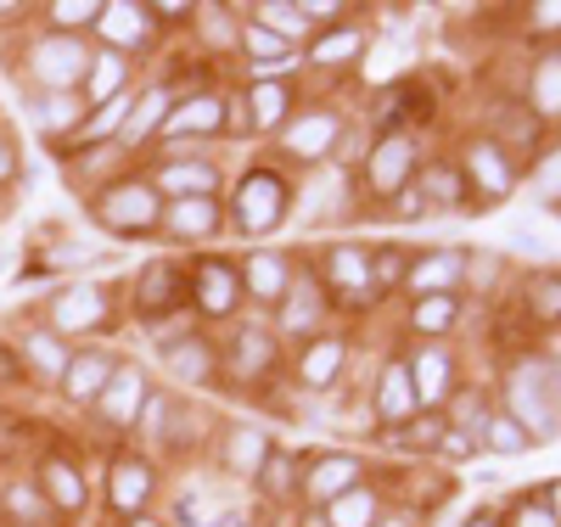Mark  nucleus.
Returning a JSON list of instances; mask_svg holds the SVG:
<instances>
[{"label":"nucleus","instance_id":"nucleus-36","mask_svg":"<svg viewBox=\"0 0 561 527\" xmlns=\"http://www.w3.org/2000/svg\"><path fill=\"white\" fill-rule=\"evenodd\" d=\"M264 365H270V337H264V331H242V337H237V370L259 376Z\"/></svg>","mask_w":561,"mask_h":527},{"label":"nucleus","instance_id":"nucleus-23","mask_svg":"<svg viewBox=\"0 0 561 527\" xmlns=\"http://www.w3.org/2000/svg\"><path fill=\"white\" fill-rule=\"evenodd\" d=\"M248 286H253V298L275 303L280 293H287V264H280L275 253H253L248 259Z\"/></svg>","mask_w":561,"mask_h":527},{"label":"nucleus","instance_id":"nucleus-17","mask_svg":"<svg viewBox=\"0 0 561 527\" xmlns=\"http://www.w3.org/2000/svg\"><path fill=\"white\" fill-rule=\"evenodd\" d=\"M158 185L169 191V197H208V191H214V169L208 163H174V169H163L158 174Z\"/></svg>","mask_w":561,"mask_h":527},{"label":"nucleus","instance_id":"nucleus-56","mask_svg":"<svg viewBox=\"0 0 561 527\" xmlns=\"http://www.w3.org/2000/svg\"><path fill=\"white\" fill-rule=\"evenodd\" d=\"M550 516H556V527H561V489H556V511H550Z\"/></svg>","mask_w":561,"mask_h":527},{"label":"nucleus","instance_id":"nucleus-5","mask_svg":"<svg viewBox=\"0 0 561 527\" xmlns=\"http://www.w3.org/2000/svg\"><path fill=\"white\" fill-rule=\"evenodd\" d=\"M180 527H248V511L230 489H192L180 500Z\"/></svg>","mask_w":561,"mask_h":527},{"label":"nucleus","instance_id":"nucleus-30","mask_svg":"<svg viewBox=\"0 0 561 527\" xmlns=\"http://www.w3.org/2000/svg\"><path fill=\"white\" fill-rule=\"evenodd\" d=\"M534 107L539 113H561V57H545L534 68Z\"/></svg>","mask_w":561,"mask_h":527},{"label":"nucleus","instance_id":"nucleus-34","mask_svg":"<svg viewBox=\"0 0 561 527\" xmlns=\"http://www.w3.org/2000/svg\"><path fill=\"white\" fill-rule=\"evenodd\" d=\"M124 73H129V68H124V57H113V51H107V57L90 62V90H96L102 102H113V95L124 90Z\"/></svg>","mask_w":561,"mask_h":527},{"label":"nucleus","instance_id":"nucleus-39","mask_svg":"<svg viewBox=\"0 0 561 527\" xmlns=\"http://www.w3.org/2000/svg\"><path fill=\"white\" fill-rule=\"evenodd\" d=\"M320 320V293H314V280H298V298L287 303V331H304Z\"/></svg>","mask_w":561,"mask_h":527},{"label":"nucleus","instance_id":"nucleus-21","mask_svg":"<svg viewBox=\"0 0 561 527\" xmlns=\"http://www.w3.org/2000/svg\"><path fill=\"white\" fill-rule=\"evenodd\" d=\"M466 158H472V174L483 180V191H489V197H505V191H511V163H505V152L494 147V140L472 147Z\"/></svg>","mask_w":561,"mask_h":527},{"label":"nucleus","instance_id":"nucleus-19","mask_svg":"<svg viewBox=\"0 0 561 527\" xmlns=\"http://www.w3.org/2000/svg\"><path fill=\"white\" fill-rule=\"evenodd\" d=\"M147 489H152V471L140 466V460H124V466L113 471V505H118L124 516H135V511H140Z\"/></svg>","mask_w":561,"mask_h":527},{"label":"nucleus","instance_id":"nucleus-49","mask_svg":"<svg viewBox=\"0 0 561 527\" xmlns=\"http://www.w3.org/2000/svg\"><path fill=\"white\" fill-rule=\"evenodd\" d=\"M427 191H433L438 203H455V197H460V185H455V174H444V169H433V174H427Z\"/></svg>","mask_w":561,"mask_h":527},{"label":"nucleus","instance_id":"nucleus-50","mask_svg":"<svg viewBox=\"0 0 561 527\" xmlns=\"http://www.w3.org/2000/svg\"><path fill=\"white\" fill-rule=\"evenodd\" d=\"M399 275H404V259H399V253H382L377 264H370V280H382V286L399 280Z\"/></svg>","mask_w":561,"mask_h":527},{"label":"nucleus","instance_id":"nucleus-60","mask_svg":"<svg viewBox=\"0 0 561 527\" xmlns=\"http://www.w3.org/2000/svg\"><path fill=\"white\" fill-rule=\"evenodd\" d=\"M388 527H399V522H388Z\"/></svg>","mask_w":561,"mask_h":527},{"label":"nucleus","instance_id":"nucleus-7","mask_svg":"<svg viewBox=\"0 0 561 527\" xmlns=\"http://www.w3.org/2000/svg\"><path fill=\"white\" fill-rule=\"evenodd\" d=\"M107 314V298L96 293V286H68V293L51 303V320L62 331H84V325H96Z\"/></svg>","mask_w":561,"mask_h":527},{"label":"nucleus","instance_id":"nucleus-40","mask_svg":"<svg viewBox=\"0 0 561 527\" xmlns=\"http://www.w3.org/2000/svg\"><path fill=\"white\" fill-rule=\"evenodd\" d=\"M528 303H534V314L556 320V314H561V275H539V280L528 286Z\"/></svg>","mask_w":561,"mask_h":527},{"label":"nucleus","instance_id":"nucleus-11","mask_svg":"<svg viewBox=\"0 0 561 527\" xmlns=\"http://www.w3.org/2000/svg\"><path fill=\"white\" fill-rule=\"evenodd\" d=\"M62 376H68V399H96L113 381V359L107 354H73Z\"/></svg>","mask_w":561,"mask_h":527},{"label":"nucleus","instance_id":"nucleus-9","mask_svg":"<svg viewBox=\"0 0 561 527\" xmlns=\"http://www.w3.org/2000/svg\"><path fill=\"white\" fill-rule=\"evenodd\" d=\"M197 303H203V314H230L237 309V270H225L219 259H208L197 270Z\"/></svg>","mask_w":561,"mask_h":527},{"label":"nucleus","instance_id":"nucleus-59","mask_svg":"<svg viewBox=\"0 0 561 527\" xmlns=\"http://www.w3.org/2000/svg\"><path fill=\"white\" fill-rule=\"evenodd\" d=\"M129 527H158V522H129Z\"/></svg>","mask_w":561,"mask_h":527},{"label":"nucleus","instance_id":"nucleus-22","mask_svg":"<svg viewBox=\"0 0 561 527\" xmlns=\"http://www.w3.org/2000/svg\"><path fill=\"white\" fill-rule=\"evenodd\" d=\"M377 404H382V421H404V415L415 410V388H410V370H404V365H388V370H382Z\"/></svg>","mask_w":561,"mask_h":527},{"label":"nucleus","instance_id":"nucleus-32","mask_svg":"<svg viewBox=\"0 0 561 527\" xmlns=\"http://www.w3.org/2000/svg\"><path fill=\"white\" fill-rule=\"evenodd\" d=\"M79 124V107H73V95H62V90H51L39 102V129L45 135H62V129H73Z\"/></svg>","mask_w":561,"mask_h":527},{"label":"nucleus","instance_id":"nucleus-46","mask_svg":"<svg viewBox=\"0 0 561 527\" xmlns=\"http://www.w3.org/2000/svg\"><path fill=\"white\" fill-rule=\"evenodd\" d=\"M539 197H561V152L539 163Z\"/></svg>","mask_w":561,"mask_h":527},{"label":"nucleus","instance_id":"nucleus-26","mask_svg":"<svg viewBox=\"0 0 561 527\" xmlns=\"http://www.w3.org/2000/svg\"><path fill=\"white\" fill-rule=\"evenodd\" d=\"M332 280H343V293L365 298V293H370V264H365L354 248H332Z\"/></svg>","mask_w":561,"mask_h":527},{"label":"nucleus","instance_id":"nucleus-25","mask_svg":"<svg viewBox=\"0 0 561 527\" xmlns=\"http://www.w3.org/2000/svg\"><path fill=\"white\" fill-rule=\"evenodd\" d=\"M169 365H174V376H185V381H203V376L214 370V354L203 348V337H180V343L169 348Z\"/></svg>","mask_w":561,"mask_h":527},{"label":"nucleus","instance_id":"nucleus-45","mask_svg":"<svg viewBox=\"0 0 561 527\" xmlns=\"http://www.w3.org/2000/svg\"><path fill=\"white\" fill-rule=\"evenodd\" d=\"M124 113H129V95H113V102H102V118L90 124V135H107V129H118V124H124Z\"/></svg>","mask_w":561,"mask_h":527},{"label":"nucleus","instance_id":"nucleus-52","mask_svg":"<svg viewBox=\"0 0 561 527\" xmlns=\"http://www.w3.org/2000/svg\"><path fill=\"white\" fill-rule=\"evenodd\" d=\"M534 18H539V28H561V7H534Z\"/></svg>","mask_w":561,"mask_h":527},{"label":"nucleus","instance_id":"nucleus-42","mask_svg":"<svg viewBox=\"0 0 561 527\" xmlns=\"http://www.w3.org/2000/svg\"><path fill=\"white\" fill-rule=\"evenodd\" d=\"M259 18L270 23V34L280 39V34H298L304 28V12L298 7H259Z\"/></svg>","mask_w":561,"mask_h":527},{"label":"nucleus","instance_id":"nucleus-3","mask_svg":"<svg viewBox=\"0 0 561 527\" xmlns=\"http://www.w3.org/2000/svg\"><path fill=\"white\" fill-rule=\"evenodd\" d=\"M280 214H287V185H280V174L253 169V174L242 180V191H237V225L259 236V230L280 225Z\"/></svg>","mask_w":561,"mask_h":527},{"label":"nucleus","instance_id":"nucleus-48","mask_svg":"<svg viewBox=\"0 0 561 527\" xmlns=\"http://www.w3.org/2000/svg\"><path fill=\"white\" fill-rule=\"evenodd\" d=\"M57 23H84V18H102V7H90V0H73V7H51Z\"/></svg>","mask_w":561,"mask_h":527},{"label":"nucleus","instance_id":"nucleus-29","mask_svg":"<svg viewBox=\"0 0 561 527\" xmlns=\"http://www.w3.org/2000/svg\"><path fill=\"white\" fill-rule=\"evenodd\" d=\"M169 303H174V270L169 264H152L147 275H140V309H147V314L158 309L163 314Z\"/></svg>","mask_w":561,"mask_h":527},{"label":"nucleus","instance_id":"nucleus-35","mask_svg":"<svg viewBox=\"0 0 561 527\" xmlns=\"http://www.w3.org/2000/svg\"><path fill=\"white\" fill-rule=\"evenodd\" d=\"M28 343V354H34V365L45 370V376H62L68 370V348L57 343V337H45V331H34V337H23Z\"/></svg>","mask_w":561,"mask_h":527},{"label":"nucleus","instance_id":"nucleus-10","mask_svg":"<svg viewBox=\"0 0 561 527\" xmlns=\"http://www.w3.org/2000/svg\"><path fill=\"white\" fill-rule=\"evenodd\" d=\"M410 158H415L410 140H404V135H388L382 147L370 152V185H377V191H399L404 174H410Z\"/></svg>","mask_w":561,"mask_h":527},{"label":"nucleus","instance_id":"nucleus-28","mask_svg":"<svg viewBox=\"0 0 561 527\" xmlns=\"http://www.w3.org/2000/svg\"><path fill=\"white\" fill-rule=\"evenodd\" d=\"M140 18H147L140 7H102V34L118 39V45H135L140 34H147V23H140Z\"/></svg>","mask_w":561,"mask_h":527},{"label":"nucleus","instance_id":"nucleus-37","mask_svg":"<svg viewBox=\"0 0 561 527\" xmlns=\"http://www.w3.org/2000/svg\"><path fill=\"white\" fill-rule=\"evenodd\" d=\"M449 320H455V298L449 293H433V298L415 303V325L421 331H449Z\"/></svg>","mask_w":561,"mask_h":527},{"label":"nucleus","instance_id":"nucleus-54","mask_svg":"<svg viewBox=\"0 0 561 527\" xmlns=\"http://www.w3.org/2000/svg\"><path fill=\"white\" fill-rule=\"evenodd\" d=\"M0 174H12V147L0 140Z\"/></svg>","mask_w":561,"mask_h":527},{"label":"nucleus","instance_id":"nucleus-13","mask_svg":"<svg viewBox=\"0 0 561 527\" xmlns=\"http://www.w3.org/2000/svg\"><path fill=\"white\" fill-rule=\"evenodd\" d=\"M270 460V444L259 426H237L230 433V449H225V471H237V477H259V466Z\"/></svg>","mask_w":561,"mask_h":527},{"label":"nucleus","instance_id":"nucleus-2","mask_svg":"<svg viewBox=\"0 0 561 527\" xmlns=\"http://www.w3.org/2000/svg\"><path fill=\"white\" fill-rule=\"evenodd\" d=\"M96 219L107 230H118V236H140V230H152L163 219V208H158V191L152 185H113V191H102Z\"/></svg>","mask_w":561,"mask_h":527},{"label":"nucleus","instance_id":"nucleus-4","mask_svg":"<svg viewBox=\"0 0 561 527\" xmlns=\"http://www.w3.org/2000/svg\"><path fill=\"white\" fill-rule=\"evenodd\" d=\"M28 68L51 84V90H62L68 95V84H79L84 73H90V51L73 39V34H45L39 45H34V57H28Z\"/></svg>","mask_w":561,"mask_h":527},{"label":"nucleus","instance_id":"nucleus-33","mask_svg":"<svg viewBox=\"0 0 561 527\" xmlns=\"http://www.w3.org/2000/svg\"><path fill=\"white\" fill-rule=\"evenodd\" d=\"M483 426H489L483 444H489L494 455H523V449H528V433H523V426L511 421V415H494V421H483Z\"/></svg>","mask_w":561,"mask_h":527},{"label":"nucleus","instance_id":"nucleus-27","mask_svg":"<svg viewBox=\"0 0 561 527\" xmlns=\"http://www.w3.org/2000/svg\"><path fill=\"white\" fill-rule=\"evenodd\" d=\"M370 516H377V500L348 489L343 500H332V511H325V527H370Z\"/></svg>","mask_w":561,"mask_h":527},{"label":"nucleus","instance_id":"nucleus-1","mask_svg":"<svg viewBox=\"0 0 561 527\" xmlns=\"http://www.w3.org/2000/svg\"><path fill=\"white\" fill-rule=\"evenodd\" d=\"M550 393H561V381H550L545 376V365H523L517 376H511V421L517 426H528L534 438H556V404H550Z\"/></svg>","mask_w":561,"mask_h":527},{"label":"nucleus","instance_id":"nucleus-44","mask_svg":"<svg viewBox=\"0 0 561 527\" xmlns=\"http://www.w3.org/2000/svg\"><path fill=\"white\" fill-rule=\"evenodd\" d=\"M259 471H270V477H264V489H270L275 500H280V494H287V489H293V477H287L293 466H287V460H280V455H270V460H264Z\"/></svg>","mask_w":561,"mask_h":527},{"label":"nucleus","instance_id":"nucleus-55","mask_svg":"<svg viewBox=\"0 0 561 527\" xmlns=\"http://www.w3.org/2000/svg\"><path fill=\"white\" fill-rule=\"evenodd\" d=\"M466 527H494V516H472V522H466Z\"/></svg>","mask_w":561,"mask_h":527},{"label":"nucleus","instance_id":"nucleus-6","mask_svg":"<svg viewBox=\"0 0 561 527\" xmlns=\"http://www.w3.org/2000/svg\"><path fill=\"white\" fill-rule=\"evenodd\" d=\"M140 404H147V381H140V370L118 365V370H113V381L102 388V410H107V421L129 426V421L140 415Z\"/></svg>","mask_w":561,"mask_h":527},{"label":"nucleus","instance_id":"nucleus-18","mask_svg":"<svg viewBox=\"0 0 561 527\" xmlns=\"http://www.w3.org/2000/svg\"><path fill=\"white\" fill-rule=\"evenodd\" d=\"M337 370H343V337H320L304 354V381H309V388H332Z\"/></svg>","mask_w":561,"mask_h":527},{"label":"nucleus","instance_id":"nucleus-16","mask_svg":"<svg viewBox=\"0 0 561 527\" xmlns=\"http://www.w3.org/2000/svg\"><path fill=\"white\" fill-rule=\"evenodd\" d=\"M354 477H359V466H354L348 455L320 460V466H314V477H309V494H314V500H343V494L354 489Z\"/></svg>","mask_w":561,"mask_h":527},{"label":"nucleus","instance_id":"nucleus-12","mask_svg":"<svg viewBox=\"0 0 561 527\" xmlns=\"http://www.w3.org/2000/svg\"><path fill=\"white\" fill-rule=\"evenodd\" d=\"M225 124V107L214 102V95H192L180 113L163 118V135H214Z\"/></svg>","mask_w":561,"mask_h":527},{"label":"nucleus","instance_id":"nucleus-57","mask_svg":"<svg viewBox=\"0 0 561 527\" xmlns=\"http://www.w3.org/2000/svg\"><path fill=\"white\" fill-rule=\"evenodd\" d=\"M304 527H325V516H309V522H304Z\"/></svg>","mask_w":561,"mask_h":527},{"label":"nucleus","instance_id":"nucleus-8","mask_svg":"<svg viewBox=\"0 0 561 527\" xmlns=\"http://www.w3.org/2000/svg\"><path fill=\"white\" fill-rule=\"evenodd\" d=\"M287 147L298 152V158H325L337 147V113H309V118H298L293 129H287Z\"/></svg>","mask_w":561,"mask_h":527},{"label":"nucleus","instance_id":"nucleus-47","mask_svg":"<svg viewBox=\"0 0 561 527\" xmlns=\"http://www.w3.org/2000/svg\"><path fill=\"white\" fill-rule=\"evenodd\" d=\"M242 39H248V51H259V57H275V51H280V39H275L270 28H253V23L242 28Z\"/></svg>","mask_w":561,"mask_h":527},{"label":"nucleus","instance_id":"nucleus-58","mask_svg":"<svg viewBox=\"0 0 561 527\" xmlns=\"http://www.w3.org/2000/svg\"><path fill=\"white\" fill-rule=\"evenodd\" d=\"M0 270H7V242H0Z\"/></svg>","mask_w":561,"mask_h":527},{"label":"nucleus","instance_id":"nucleus-31","mask_svg":"<svg viewBox=\"0 0 561 527\" xmlns=\"http://www.w3.org/2000/svg\"><path fill=\"white\" fill-rule=\"evenodd\" d=\"M163 113H169V95H163V90H147V95L135 102V118H124V135H129V140L152 135V124H163Z\"/></svg>","mask_w":561,"mask_h":527},{"label":"nucleus","instance_id":"nucleus-38","mask_svg":"<svg viewBox=\"0 0 561 527\" xmlns=\"http://www.w3.org/2000/svg\"><path fill=\"white\" fill-rule=\"evenodd\" d=\"M280 113H287V90H280V84H259L253 90V124L270 129V124H280Z\"/></svg>","mask_w":561,"mask_h":527},{"label":"nucleus","instance_id":"nucleus-43","mask_svg":"<svg viewBox=\"0 0 561 527\" xmlns=\"http://www.w3.org/2000/svg\"><path fill=\"white\" fill-rule=\"evenodd\" d=\"M7 505H12L23 522H45V511H51V505H39V494H34V489H23V483L7 494Z\"/></svg>","mask_w":561,"mask_h":527},{"label":"nucleus","instance_id":"nucleus-51","mask_svg":"<svg viewBox=\"0 0 561 527\" xmlns=\"http://www.w3.org/2000/svg\"><path fill=\"white\" fill-rule=\"evenodd\" d=\"M517 527H556V516H550V511H545V505H528V511H523V522H517Z\"/></svg>","mask_w":561,"mask_h":527},{"label":"nucleus","instance_id":"nucleus-20","mask_svg":"<svg viewBox=\"0 0 561 527\" xmlns=\"http://www.w3.org/2000/svg\"><path fill=\"white\" fill-rule=\"evenodd\" d=\"M45 494H51V511H79L84 505V483L68 460H45Z\"/></svg>","mask_w":561,"mask_h":527},{"label":"nucleus","instance_id":"nucleus-53","mask_svg":"<svg viewBox=\"0 0 561 527\" xmlns=\"http://www.w3.org/2000/svg\"><path fill=\"white\" fill-rule=\"evenodd\" d=\"M444 449L449 455H466V449H472V438H466V433H444Z\"/></svg>","mask_w":561,"mask_h":527},{"label":"nucleus","instance_id":"nucleus-24","mask_svg":"<svg viewBox=\"0 0 561 527\" xmlns=\"http://www.w3.org/2000/svg\"><path fill=\"white\" fill-rule=\"evenodd\" d=\"M455 275H460V259H455V253H438V259H421V264L410 270V286L433 298V293H444Z\"/></svg>","mask_w":561,"mask_h":527},{"label":"nucleus","instance_id":"nucleus-14","mask_svg":"<svg viewBox=\"0 0 561 527\" xmlns=\"http://www.w3.org/2000/svg\"><path fill=\"white\" fill-rule=\"evenodd\" d=\"M410 388H415L421 404H438V399L449 393V359H444L438 348H427V354L410 365Z\"/></svg>","mask_w":561,"mask_h":527},{"label":"nucleus","instance_id":"nucleus-41","mask_svg":"<svg viewBox=\"0 0 561 527\" xmlns=\"http://www.w3.org/2000/svg\"><path fill=\"white\" fill-rule=\"evenodd\" d=\"M348 57H359V34H354V28L325 34V39L314 45V62H348Z\"/></svg>","mask_w":561,"mask_h":527},{"label":"nucleus","instance_id":"nucleus-15","mask_svg":"<svg viewBox=\"0 0 561 527\" xmlns=\"http://www.w3.org/2000/svg\"><path fill=\"white\" fill-rule=\"evenodd\" d=\"M214 225H219V203L214 197H185V203L169 208V230L174 236H208Z\"/></svg>","mask_w":561,"mask_h":527}]
</instances>
